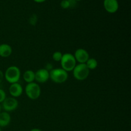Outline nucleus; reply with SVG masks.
I'll return each mask as SVG.
<instances>
[{"mask_svg":"<svg viewBox=\"0 0 131 131\" xmlns=\"http://www.w3.org/2000/svg\"><path fill=\"white\" fill-rule=\"evenodd\" d=\"M20 75L21 72L20 69L15 65L8 67L4 73V78L10 84L18 83L20 80Z\"/></svg>","mask_w":131,"mask_h":131,"instance_id":"1","label":"nucleus"},{"mask_svg":"<svg viewBox=\"0 0 131 131\" xmlns=\"http://www.w3.org/2000/svg\"><path fill=\"white\" fill-rule=\"evenodd\" d=\"M2 110L6 112H12L17 110L19 106V102L16 98L12 97H7L1 104Z\"/></svg>","mask_w":131,"mask_h":131,"instance_id":"6","label":"nucleus"},{"mask_svg":"<svg viewBox=\"0 0 131 131\" xmlns=\"http://www.w3.org/2000/svg\"><path fill=\"white\" fill-rule=\"evenodd\" d=\"M29 131H43V130H41V129H38V128H34V129H31Z\"/></svg>","mask_w":131,"mask_h":131,"instance_id":"20","label":"nucleus"},{"mask_svg":"<svg viewBox=\"0 0 131 131\" xmlns=\"http://www.w3.org/2000/svg\"><path fill=\"white\" fill-rule=\"evenodd\" d=\"M1 111H2V107H1V104H0V113H1Z\"/></svg>","mask_w":131,"mask_h":131,"instance_id":"21","label":"nucleus"},{"mask_svg":"<svg viewBox=\"0 0 131 131\" xmlns=\"http://www.w3.org/2000/svg\"><path fill=\"white\" fill-rule=\"evenodd\" d=\"M11 122V116L9 113L1 111L0 113V127H6Z\"/></svg>","mask_w":131,"mask_h":131,"instance_id":"11","label":"nucleus"},{"mask_svg":"<svg viewBox=\"0 0 131 131\" xmlns=\"http://www.w3.org/2000/svg\"><path fill=\"white\" fill-rule=\"evenodd\" d=\"M23 79L26 83H30L35 81V72L32 70H27L23 74Z\"/></svg>","mask_w":131,"mask_h":131,"instance_id":"13","label":"nucleus"},{"mask_svg":"<svg viewBox=\"0 0 131 131\" xmlns=\"http://www.w3.org/2000/svg\"><path fill=\"white\" fill-rule=\"evenodd\" d=\"M35 81L37 83H45L49 79V72L46 69H40L35 72Z\"/></svg>","mask_w":131,"mask_h":131,"instance_id":"9","label":"nucleus"},{"mask_svg":"<svg viewBox=\"0 0 131 131\" xmlns=\"http://www.w3.org/2000/svg\"><path fill=\"white\" fill-rule=\"evenodd\" d=\"M0 131H2V130H1V127H0Z\"/></svg>","mask_w":131,"mask_h":131,"instance_id":"23","label":"nucleus"},{"mask_svg":"<svg viewBox=\"0 0 131 131\" xmlns=\"http://www.w3.org/2000/svg\"><path fill=\"white\" fill-rule=\"evenodd\" d=\"M75 1H77V2H78V1H82V0H75Z\"/></svg>","mask_w":131,"mask_h":131,"instance_id":"22","label":"nucleus"},{"mask_svg":"<svg viewBox=\"0 0 131 131\" xmlns=\"http://www.w3.org/2000/svg\"><path fill=\"white\" fill-rule=\"evenodd\" d=\"M103 6L107 13L115 14L118 10V0H104Z\"/></svg>","mask_w":131,"mask_h":131,"instance_id":"8","label":"nucleus"},{"mask_svg":"<svg viewBox=\"0 0 131 131\" xmlns=\"http://www.w3.org/2000/svg\"><path fill=\"white\" fill-rule=\"evenodd\" d=\"M61 69L69 72H72L77 65V61L74 58V54L71 53L63 54L62 58L60 61Z\"/></svg>","mask_w":131,"mask_h":131,"instance_id":"3","label":"nucleus"},{"mask_svg":"<svg viewBox=\"0 0 131 131\" xmlns=\"http://www.w3.org/2000/svg\"><path fill=\"white\" fill-rule=\"evenodd\" d=\"M25 93L29 99H38L41 95L40 86L35 82L28 83L25 87Z\"/></svg>","mask_w":131,"mask_h":131,"instance_id":"5","label":"nucleus"},{"mask_svg":"<svg viewBox=\"0 0 131 131\" xmlns=\"http://www.w3.org/2000/svg\"><path fill=\"white\" fill-rule=\"evenodd\" d=\"M6 98V93L5 90L0 88V104L2 103L4 100Z\"/></svg>","mask_w":131,"mask_h":131,"instance_id":"17","label":"nucleus"},{"mask_svg":"<svg viewBox=\"0 0 131 131\" xmlns=\"http://www.w3.org/2000/svg\"><path fill=\"white\" fill-rule=\"evenodd\" d=\"M63 54L61 53L60 51H55L54 52H53L52 55V58L54 61H55L56 62H60L61 58H62Z\"/></svg>","mask_w":131,"mask_h":131,"instance_id":"15","label":"nucleus"},{"mask_svg":"<svg viewBox=\"0 0 131 131\" xmlns=\"http://www.w3.org/2000/svg\"><path fill=\"white\" fill-rule=\"evenodd\" d=\"M74 56L77 62L79 63H85L90 58V54L88 51L83 48H79L74 52Z\"/></svg>","mask_w":131,"mask_h":131,"instance_id":"7","label":"nucleus"},{"mask_svg":"<svg viewBox=\"0 0 131 131\" xmlns=\"http://www.w3.org/2000/svg\"><path fill=\"white\" fill-rule=\"evenodd\" d=\"M60 6L63 9L70 8V1L69 0H61L60 3Z\"/></svg>","mask_w":131,"mask_h":131,"instance_id":"16","label":"nucleus"},{"mask_svg":"<svg viewBox=\"0 0 131 131\" xmlns=\"http://www.w3.org/2000/svg\"><path fill=\"white\" fill-rule=\"evenodd\" d=\"M73 76L78 81H84L89 76L90 70L87 68L85 63H79L76 65L72 71Z\"/></svg>","mask_w":131,"mask_h":131,"instance_id":"4","label":"nucleus"},{"mask_svg":"<svg viewBox=\"0 0 131 131\" xmlns=\"http://www.w3.org/2000/svg\"><path fill=\"white\" fill-rule=\"evenodd\" d=\"M12 48L8 43L0 44V57L8 58L12 54Z\"/></svg>","mask_w":131,"mask_h":131,"instance_id":"12","label":"nucleus"},{"mask_svg":"<svg viewBox=\"0 0 131 131\" xmlns=\"http://www.w3.org/2000/svg\"><path fill=\"white\" fill-rule=\"evenodd\" d=\"M8 91L11 97L17 98L23 94V88L21 84H19V83H12V84H10Z\"/></svg>","mask_w":131,"mask_h":131,"instance_id":"10","label":"nucleus"},{"mask_svg":"<svg viewBox=\"0 0 131 131\" xmlns=\"http://www.w3.org/2000/svg\"><path fill=\"white\" fill-rule=\"evenodd\" d=\"M85 65L90 70H94V69H97V67H98V61L95 58H90L85 63Z\"/></svg>","mask_w":131,"mask_h":131,"instance_id":"14","label":"nucleus"},{"mask_svg":"<svg viewBox=\"0 0 131 131\" xmlns=\"http://www.w3.org/2000/svg\"><path fill=\"white\" fill-rule=\"evenodd\" d=\"M4 79H5V78H4L3 72L1 70H0V84L2 83V81H3Z\"/></svg>","mask_w":131,"mask_h":131,"instance_id":"18","label":"nucleus"},{"mask_svg":"<svg viewBox=\"0 0 131 131\" xmlns=\"http://www.w3.org/2000/svg\"><path fill=\"white\" fill-rule=\"evenodd\" d=\"M33 1L37 3H44L45 1H46V0H33Z\"/></svg>","mask_w":131,"mask_h":131,"instance_id":"19","label":"nucleus"},{"mask_svg":"<svg viewBox=\"0 0 131 131\" xmlns=\"http://www.w3.org/2000/svg\"><path fill=\"white\" fill-rule=\"evenodd\" d=\"M68 78V72L61 68L52 69L49 71V79L56 84H62L65 83Z\"/></svg>","mask_w":131,"mask_h":131,"instance_id":"2","label":"nucleus"}]
</instances>
